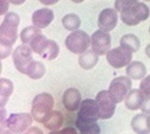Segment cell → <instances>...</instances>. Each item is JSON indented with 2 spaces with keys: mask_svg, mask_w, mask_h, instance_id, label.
I'll return each instance as SVG.
<instances>
[{
  "mask_svg": "<svg viewBox=\"0 0 150 134\" xmlns=\"http://www.w3.org/2000/svg\"><path fill=\"white\" fill-rule=\"evenodd\" d=\"M32 50L29 45L22 44L19 46H17L13 51V64L16 69L22 72V74H28L29 69L31 65L35 63L32 58Z\"/></svg>",
  "mask_w": 150,
  "mask_h": 134,
  "instance_id": "obj_6",
  "label": "cell"
},
{
  "mask_svg": "<svg viewBox=\"0 0 150 134\" xmlns=\"http://www.w3.org/2000/svg\"><path fill=\"white\" fill-rule=\"evenodd\" d=\"M54 105L55 100L52 95L49 93H41L36 95L32 101V107H31V115L35 121L42 122L45 120V118L54 110Z\"/></svg>",
  "mask_w": 150,
  "mask_h": 134,
  "instance_id": "obj_4",
  "label": "cell"
},
{
  "mask_svg": "<svg viewBox=\"0 0 150 134\" xmlns=\"http://www.w3.org/2000/svg\"><path fill=\"white\" fill-rule=\"evenodd\" d=\"M21 18L16 12H8L0 26V57L4 60L10 55L12 45L17 41V27Z\"/></svg>",
  "mask_w": 150,
  "mask_h": 134,
  "instance_id": "obj_2",
  "label": "cell"
},
{
  "mask_svg": "<svg viewBox=\"0 0 150 134\" xmlns=\"http://www.w3.org/2000/svg\"><path fill=\"white\" fill-rule=\"evenodd\" d=\"M139 90L144 96H150V75L145 76V77L141 81L139 84Z\"/></svg>",
  "mask_w": 150,
  "mask_h": 134,
  "instance_id": "obj_27",
  "label": "cell"
},
{
  "mask_svg": "<svg viewBox=\"0 0 150 134\" xmlns=\"http://www.w3.org/2000/svg\"><path fill=\"white\" fill-rule=\"evenodd\" d=\"M131 127H132L134 132L137 134H149L150 128L148 125V115L144 113L137 114L131 120Z\"/></svg>",
  "mask_w": 150,
  "mask_h": 134,
  "instance_id": "obj_18",
  "label": "cell"
},
{
  "mask_svg": "<svg viewBox=\"0 0 150 134\" xmlns=\"http://www.w3.org/2000/svg\"><path fill=\"white\" fill-rule=\"evenodd\" d=\"M63 121H64L63 114L59 110H52L43 121V125L50 132H55V130H59L62 127Z\"/></svg>",
  "mask_w": 150,
  "mask_h": 134,
  "instance_id": "obj_15",
  "label": "cell"
},
{
  "mask_svg": "<svg viewBox=\"0 0 150 134\" xmlns=\"http://www.w3.org/2000/svg\"><path fill=\"white\" fill-rule=\"evenodd\" d=\"M62 24L64 26L66 30L74 32V31H78L80 25H81V20L78 14H74V13H68L62 18Z\"/></svg>",
  "mask_w": 150,
  "mask_h": 134,
  "instance_id": "obj_22",
  "label": "cell"
},
{
  "mask_svg": "<svg viewBox=\"0 0 150 134\" xmlns=\"http://www.w3.org/2000/svg\"><path fill=\"white\" fill-rule=\"evenodd\" d=\"M60 132V134H79L78 133V130H76V128H74V127H64L63 129H61V130H59Z\"/></svg>",
  "mask_w": 150,
  "mask_h": 134,
  "instance_id": "obj_29",
  "label": "cell"
},
{
  "mask_svg": "<svg viewBox=\"0 0 150 134\" xmlns=\"http://www.w3.org/2000/svg\"><path fill=\"white\" fill-rule=\"evenodd\" d=\"M41 34V29L36 27V26H28L24 30H22L21 32V39L23 42V44H30L36 37H38Z\"/></svg>",
  "mask_w": 150,
  "mask_h": 134,
  "instance_id": "obj_24",
  "label": "cell"
},
{
  "mask_svg": "<svg viewBox=\"0 0 150 134\" xmlns=\"http://www.w3.org/2000/svg\"><path fill=\"white\" fill-rule=\"evenodd\" d=\"M145 75L146 68L139 61H134L126 67V76L130 80H143Z\"/></svg>",
  "mask_w": 150,
  "mask_h": 134,
  "instance_id": "obj_16",
  "label": "cell"
},
{
  "mask_svg": "<svg viewBox=\"0 0 150 134\" xmlns=\"http://www.w3.org/2000/svg\"><path fill=\"white\" fill-rule=\"evenodd\" d=\"M115 10L120 12V19L125 25L135 26L146 20L150 15L149 7L141 1L136 0H117L115 3Z\"/></svg>",
  "mask_w": 150,
  "mask_h": 134,
  "instance_id": "obj_1",
  "label": "cell"
},
{
  "mask_svg": "<svg viewBox=\"0 0 150 134\" xmlns=\"http://www.w3.org/2000/svg\"><path fill=\"white\" fill-rule=\"evenodd\" d=\"M54 12L50 8H40L36 10L32 14V24L33 26L38 27V29H44L47 27L52 20H54Z\"/></svg>",
  "mask_w": 150,
  "mask_h": 134,
  "instance_id": "obj_14",
  "label": "cell"
},
{
  "mask_svg": "<svg viewBox=\"0 0 150 134\" xmlns=\"http://www.w3.org/2000/svg\"><path fill=\"white\" fill-rule=\"evenodd\" d=\"M32 120H33V118L29 113L11 114L6 119L5 127L14 134H22V133H25L30 128Z\"/></svg>",
  "mask_w": 150,
  "mask_h": 134,
  "instance_id": "obj_7",
  "label": "cell"
},
{
  "mask_svg": "<svg viewBox=\"0 0 150 134\" xmlns=\"http://www.w3.org/2000/svg\"><path fill=\"white\" fill-rule=\"evenodd\" d=\"M45 74V67L42 62L40 61H35V63L31 65V68L28 71V76L32 80H40L42 79Z\"/></svg>",
  "mask_w": 150,
  "mask_h": 134,
  "instance_id": "obj_25",
  "label": "cell"
},
{
  "mask_svg": "<svg viewBox=\"0 0 150 134\" xmlns=\"http://www.w3.org/2000/svg\"><path fill=\"white\" fill-rule=\"evenodd\" d=\"M24 134H44L42 129H40L38 127H30Z\"/></svg>",
  "mask_w": 150,
  "mask_h": 134,
  "instance_id": "obj_30",
  "label": "cell"
},
{
  "mask_svg": "<svg viewBox=\"0 0 150 134\" xmlns=\"http://www.w3.org/2000/svg\"><path fill=\"white\" fill-rule=\"evenodd\" d=\"M120 46L124 48L125 50L130 52H137L141 46V42L138 39V37L132 34V33H127L124 34L120 39Z\"/></svg>",
  "mask_w": 150,
  "mask_h": 134,
  "instance_id": "obj_20",
  "label": "cell"
},
{
  "mask_svg": "<svg viewBox=\"0 0 150 134\" xmlns=\"http://www.w3.org/2000/svg\"><path fill=\"white\" fill-rule=\"evenodd\" d=\"M99 119L100 114L97 101L93 99H85L80 105L76 120H75V127L80 132L100 129L99 125L97 123Z\"/></svg>",
  "mask_w": 150,
  "mask_h": 134,
  "instance_id": "obj_3",
  "label": "cell"
},
{
  "mask_svg": "<svg viewBox=\"0 0 150 134\" xmlns=\"http://www.w3.org/2000/svg\"><path fill=\"white\" fill-rule=\"evenodd\" d=\"M112 38L108 32L98 30L91 36V46L98 56L107 55V52L111 50V43Z\"/></svg>",
  "mask_w": 150,
  "mask_h": 134,
  "instance_id": "obj_11",
  "label": "cell"
},
{
  "mask_svg": "<svg viewBox=\"0 0 150 134\" xmlns=\"http://www.w3.org/2000/svg\"><path fill=\"white\" fill-rule=\"evenodd\" d=\"M66 46L73 53L82 55L91 46V37L82 30L70 32L66 38Z\"/></svg>",
  "mask_w": 150,
  "mask_h": 134,
  "instance_id": "obj_5",
  "label": "cell"
},
{
  "mask_svg": "<svg viewBox=\"0 0 150 134\" xmlns=\"http://www.w3.org/2000/svg\"><path fill=\"white\" fill-rule=\"evenodd\" d=\"M149 33H150V27H149Z\"/></svg>",
  "mask_w": 150,
  "mask_h": 134,
  "instance_id": "obj_39",
  "label": "cell"
},
{
  "mask_svg": "<svg viewBox=\"0 0 150 134\" xmlns=\"http://www.w3.org/2000/svg\"><path fill=\"white\" fill-rule=\"evenodd\" d=\"M49 134H60V132L59 130H55V132H50Z\"/></svg>",
  "mask_w": 150,
  "mask_h": 134,
  "instance_id": "obj_37",
  "label": "cell"
},
{
  "mask_svg": "<svg viewBox=\"0 0 150 134\" xmlns=\"http://www.w3.org/2000/svg\"><path fill=\"white\" fill-rule=\"evenodd\" d=\"M148 125H149V128H150V115H148Z\"/></svg>",
  "mask_w": 150,
  "mask_h": 134,
  "instance_id": "obj_38",
  "label": "cell"
},
{
  "mask_svg": "<svg viewBox=\"0 0 150 134\" xmlns=\"http://www.w3.org/2000/svg\"><path fill=\"white\" fill-rule=\"evenodd\" d=\"M59 53H60V48H59L57 43L51 41V39H48L47 45L44 46L43 52L41 53V56L43 57L44 60L52 61V60H55L56 57L59 56Z\"/></svg>",
  "mask_w": 150,
  "mask_h": 134,
  "instance_id": "obj_23",
  "label": "cell"
},
{
  "mask_svg": "<svg viewBox=\"0 0 150 134\" xmlns=\"http://www.w3.org/2000/svg\"><path fill=\"white\" fill-rule=\"evenodd\" d=\"M131 87H132V83L127 76H119V77L113 79L110 83L108 93L112 95L115 101L119 103L126 99L127 94L131 91Z\"/></svg>",
  "mask_w": 150,
  "mask_h": 134,
  "instance_id": "obj_8",
  "label": "cell"
},
{
  "mask_svg": "<svg viewBox=\"0 0 150 134\" xmlns=\"http://www.w3.org/2000/svg\"><path fill=\"white\" fill-rule=\"evenodd\" d=\"M132 60V52L125 50L122 46L111 49L106 55V61L107 63L116 69H120L124 67H127Z\"/></svg>",
  "mask_w": 150,
  "mask_h": 134,
  "instance_id": "obj_10",
  "label": "cell"
},
{
  "mask_svg": "<svg viewBox=\"0 0 150 134\" xmlns=\"http://www.w3.org/2000/svg\"><path fill=\"white\" fill-rule=\"evenodd\" d=\"M12 93H13V83L7 79L0 80V106H1V108L5 107Z\"/></svg>",
  "mask_w": 150,
  "mask_h": 134,
  "instance_id": "obj_21",
  "label": "cell"
},
{
  "mask_svg": "<svg viewBox=\"0 0 150 134\" xmlns=\"http://www.w3.org/2000/svg\"><path fill=\"white\" fill-rule=\"evenodd\" d=\"M98 55L93 51V50H87L82 55L79 56V64L82 69L85 70H91L93 69L97 63H98Z\"/></svg>",
  "mask_w": 150,
  "mask_h": 134,
  "instance_id": "obj_19",
  "label": "cell"
},
{
  "mask_svg": "<svg viewBox=\"0 0 150 134\" xmlns=\"http://www.w3.org/2000/svg\"><path fill=\"white\" fill-rule=\"evenodd\" d=\"M118 23V12L115 8H104L99 17H98V26L99 30L110 32L111 30H113Z\"/></svg>",
  "mask_w": 150,
  "mask_h": 134,
  "instance_id": "obj_12",
  "label": "cell"
},
{
  "mask_svg": "<svg viewBox=\"0 0 150 134\" xmlns=\"http://www.w3.org/2000/svg\"><path fill=\"white\" fill-rule=\"evenodd\" d=\"M79 134H100V129H94V130H88V132H80Z\"/></svg>",
  "mask_w": 150,
  "mask_h": 134,
  "instance_id": "obj_32",
  "label": "cell"
},
{
  "mask_svg": "<svg viewBox=\"0 0 150 134\" xmlns=\"http://www.w3.org/2000/svg\"><path fill=\"white\" fill-rule=\"evenodd\" d=\"M1 134H13V133H12L11 130H8V129H4V128H3V129H1Z\"/></svg>",
  "mask_w": 150,
  "mask_h": 134,
  "instance_id": "obj_35",
  "label": "cell"
},
{
  "mask_svg": "<svg viewBox=\"0 0 150 134\" xmlns=\"http://www.w3.org/2000/svg\"><path fill=\"white\" fill-rule=\"evenodd\" d=\"M0 5H1V11H0V14H1V15H4L5 13L7 14L8 13L7 12V10H8V1H4V0H3V1L0 3Z\"/></svg>",
  "mask_w": 150,
  "mask_h": 134,
  "instance_id": "obj_31",
  "label": "cell"
},
{
  "mask_svg": "<svg viewBox=\"0 0 150 134\" xmlns=\"http://www.w3.org/2000/svg\"><path fill=\"white\" fill-rule=\"evenodd\" d=\"M96 101L99 107V114L101 120H107L113 116L117 102L112 98V95L108 93V90L99 91L96 96Z\"/></svg>",
  "mask_w": 150,
  "mask_h": 134,
  "instance_id": "obj_9",
  "label": "cell"
},
{
  "mask_svg": "<svg viewBox=\"0 0 150 134\" xmlns=\"http://www.w3.org/2000/svg\"><path fill=\"white\" fill-rule=\"evenodd\" d=\"M47 42H48V38H47L44 34L41 33L38 37H36L35 39L30 43V48H31V50H32L35 53L41 55V53L43 52L44 46L47 45Z\"/></svg>",
  "mask_w": 150,
  "mask_h": 134,
  "instance_id": "obj_26",
  "label": "cell"
},
{
  "mask_svg": "<svg viewBox=\"0 0 150 134\" xmlns=\"http://www.w3.org/2000/svg\"><path fill=\"white\" fill-rule=\"evenodd\" d=\"M81 102H82L81 93L76 88H68L64 90L62 96V103L67 110L69 112L79 110Z\"/></svg>",
  "mask_w": 150,
  "mask_h": 134,
  "instance_id": "obj_13",
  "label": "cell"
},
{
  "mask_svg": "<svg viewBox=\"0 0 150 134\" xmlns=\"http://www.w3.org/2000/svg\"><path fill=\"white\" fill-rule=\"evenodd\" d=\"M144 101V95L139 89H131V91L127 94L125 99V107L129 110H137L142 107V103Z\"/></svg>",
  "mask_w": 150,
  "mask_h": 134,
  "instance_id": "obj_17",
  "label": "cell"
},
{
  "mask_svg": "<svg viewBox=\"0 0 150 134\" xmlns=\"http://www.w3.org/2000/svg\"><path fill=\"white\" fill-rule=\"evenodd\" d=\"M145 55L149 57V58H150V43L145 46Z\"/></svg>",
  "mask_w": 150,
  "mask_h": 134,
  "instance_id": "obj_34",
  "label": "cell"
},
{
  "mask_svg": "<svg viewBox=\"0 0 150 134\" xmlns=\"http://www.w3.org/2000/svg\"><path fill=\"white\" fill-rule=\"evenodd\" d=\"M24 1H22V0H21V1H12V4H16V5H21V4H23Z\"/></svg>",
  "mask_w": 150,
  "mask_h": 134,
  "instance_id": "obj_36",
  "label": "cell"
},
{
  "mask_svg": "<svg viewBox=\"0 0 150 134\" xmlns=\"http://www.w3.org/2000/svg\"><path fill=\"white\" fill-rule=\"evenodd\" d=\"M41 3L44 4V5H54V4H56L57 1H56V0H52V1H51V0H42Z\"/></svg>",
  "mask_w": 150,
  "mask_h": 134,
  "instance_id": "obj_33",
  "label": "cell"
},
{
  "mask_svg": "<svg viewBox=\"0 0 150 134\" xmlns=\"http://www.w3.org/2000/svg\"><path fill=\"white\" fill-rule=\"evenodd\" d=\"M144 114H150V96H144V101L141 107Z\"/></svg>",
  "mask_w": 150,
  "mask_h": 134,
  "instance_id": "obj_28",
  "label": "cell"
}]
</instances>
